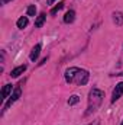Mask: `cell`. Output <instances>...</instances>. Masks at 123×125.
<instances>
[{"mask_svg":"<svg viewBox=\"0 0 123 125\" xmlns=\"http://www.w3.org/2000/svg\"><path fill=\"white\" fill-rule=\"evenodd\" d=\"M25 70H26V65H19V67H16V68H13L10 71V76L12 77H19L20 74L25 73Z\"/></svg>","mask_w":123,"mask_h":125,"instance_id":"6","label":"cell"},{"mask_svg":"<svg viewBox=\"0 0 123 125\" xmlns=\"http://www.w3.org/2000/svg\"><path fill=\"white\" fill-rule=\"evenodd\" d=\"M78 100H80V97L77 94H74V96H71L68 99V105H75V103H78Z\"/></svg>","mask_w":123,"mask_h":125,"instance_id":"13","label":"cell"},{"mask_svg":"<svg viewBox=\"0 0 123 125\" xmlns=\"http://www.w3.org/2000/svg\"><path fill=\"white\" fill-rule=\"evenodd\" d=\"M122 125H123V122H122Z\"/></svg>","mask_w":123,"mask_h":125,"instance_id":"18","label":"cell"},{"mask_svg":"<svg viewBox=\"0 0 123 125\" xmlns=\"http://www.w3.org/2000/svg\"><path fill=\"white\" fill-rule=\"evenodd\" d=\"M20 94H22V89H20V87L18 86V87L15 89V92H13V94L10 96V99H9V102L6 103V106H4V111H6V109H9V108L12 106V103H15V102H16V100H18V99L20 97Z\"/></svg>","mask_w":123,"mask_h":125,"instance_id":"3","label":"cell"},{"mask_svg":"<svg viewBox=\"0 0 123 125\" xmlns=\"http://www.w3.org/2000/svg\"><path fill=\"white\" fill-rule=\"evenodd\" d=\"M74 19H75V12L74 10H68L65 13V16H64V22L65 23H71V22H74Z\"/></svg>","mask_w":123,"mask_h":125,"instance_id":"7","label":"cell"},{"mask_svg":"<svg viewBox=\"0 0 123 125\" xmlns=\"http://www.w3.org/2000/svg\"><path fill=\"white\" fill-rule=\"evenodd\" d=\"M54 1H55V0H49V3H54Z\"/></svg>","mask_w":123,"mask_h":125,"instance_id":"16","label":"cell"},{"mask_svg":"<svg viewBox=\"0 0 123 125\" xmlns=\"http://www.w3.org/2000/svg\"><path fill=\"white\" fill-rule=\"evenodd\" d=\"M113 16H114V18H113V21H114L117 25H122V23H123V15H122V13H114Z\"/></svg>","mask_w":123,"mask_h":125,"instance_id":"11","label":"cell"},{"mask_svg":"<svg viewBox=\"0 0 123 125\" xmlns=\"http://www.w3.org/2000/svg\"><path fill=\"white\" fill-rule=\"evenodd\" d=\"M10 93H12V84H6L1 90V99H6Z\"/></svg>","mask_w":123,"mask_h":125,"instance_id":"10","label":"cell"},{"mask_svg":"<svg viewBox=\"0 0 123 125\" xmlns=\"http://www.w3.org/2000/svg\"><path fill=\"white\" fill-rule=\"evenodd\" d=\"M35 15H36V7L32 4L28 7V16H35Z\"/></svg>","mask_w":123,"mask_h":125,"instance_id":"14","label":"cell"},{"mask_svg":"<svg viewBox=\"0 0 123 125\" xmlns=\"http://www.w3.org/2000/svg\"><path fill=\"white\" fill-rule=\"evenodd\" d=\"M9 1H12V0H1V3H9Z\"/></svg>","mask_w":123,"mask_h":125,"instance_id":"15","label":"cell"},{"mask_svg":"<svg viewBox=\"0 0 123 125\" xmlns=\"http://www.w3.org/2000/svg\"><path fill=\"white\" fill-rule=\"evenodd\" d=\"M101 100H103V92L98 90V89H93L91 92H90V97H88V109H87L86 115H90L91 112H94V111L100 106Z\"/></svg>","mask_w":123,"mask_h":125,"instance_id":"2","label":"cell"},{"mask_svg":"<svg viewBox=\"0 0 123 125\" xmlns=\"http://www.w3.org/2000/svg\"><path fill=\"white\" fill-rule=\"evenodd\" d=\"M41 48H42V45H41V44H36V45L32 48L31 55H29V58H31L32 61H36V60H38V57H39V52H41Z\"/></svg>","mask_w":123,"mask_h":125,"instance_id":"5","label":"cell"},{"mask_svg":"<svg viewBox=\"0 0 123 125\" xmlns=\"http://www.w3.org/2000/svg\"><path fill=\"white\" fill-rule=\"evenodd\" d=\"M28 23H29V19H28L26 16H22V18H19V19H18V23H16V25H18V28H19V29H23V28H26V26H28Z\"/></svg>","mask_w":123,"mask_h":125,"instance_id":"8","label":"cell"},{"mask_svg":"<svg viewBox=\"0 0 123 125\" xmlns=\"http://www.w3.org/2000/svg\"><path fill=\"white\" fill-rule=\"evenodd\" d=\"M62 7H64V3H62V1H60V3H58V4H57V6L51 10V15H57V12H58V10H61Z\"/></svg>","mask_w":123,"mask_h":125,"instance_id":"12","label":"cell"},{"mask_svg":"<svg viewBox=\"0 0 123 125\" xmlns=\"http://www.w3.org/2000/svg\"><path fill=\"white\" fill-rule=\"evenodd\" d=\"M88 77H90L88 71L77 68V67H71V68H68L65 71V80H67V83H75L77 86L87 84Z\"/></svg>","mask_w":123,"mask_h":125,"instance_id":"1","label":"cell"},{"mask_svg":"<svg viewBox=\"0 0 123 125\" xmlns=\"http://www.w3.org/2000/svg\"><path fill=\"white\" fill-rule=\"evenodd\" d=\"M122 94H123V82H120L119 84H116V87H114V90H113V94H112V102H116Z\"/></svg>","mask_w":123,"mask_h":125,"instance_id":"4","label":"cell"},{"mask_svg":"<svg viewBox=\"0 0 123 125\" xmlns=\"http://www.w3.org/2000/svg\"><path fill=\"white\" fill-rule=\"evenodd\" d=\"M94 125H97V124H94Z\"/></svg>","mask_w":123,"mask_h":125,"instance_id":"17","label":"cell"},{"mask_svg":"<svg viewBox=\"0 0 123 125\" xmlns=\"http://www.w3.org/2000/svg\"><path fill=\"white\" fill-rule=\"evenodd\" d=\"M45 19H46V15H45V13H41V15L38 16V19L35 21V26H36V28H42Z\"/></svg>","mask_w":123,"mask_h":125,"instance_id":"9","label":"cell"}]
</instances>
